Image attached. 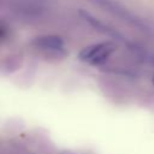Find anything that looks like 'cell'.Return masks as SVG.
Wrapping results in <instances>:
<instances>
[{"instance_id":"cell-1","label":"cell","mask_w":154,"mask_h":154,"mask_svg":"<svg viewBox=\"0 0 154 154\" xmlns=\"http://www.w3.org/2000/svg\"><path fill=\"white\" fill-rule=\"evenodd\" d=\"M116 49H117L116 42L103 41V42H99V43H94L88 47H84L79 52L78 57L82 61L93 66H97L106 63L107 59L116 52Z\"/></svg>"},{"instance_id":"cell-2","label":"cell","mask_w":154,"mask_h":154,"mask_svg":"<svg viewBox=\"0 0 154 154\" xmlns=\"http://www.w3.org/2000/svg\"><path fill=\"white\" fill-rule=\"evenodd\" d=\"M89 1H91L93 4H95V5H97V6L102 7V8H105L109 13L117 16L118 18H120L123 20H126L128 23H130L132 25H137L140 28H143L144 26L143 23L136 16H134L131 12H129L126 8H124L122 5H119L118 2H116L113 0H89Z\"/></svg>"},{"instance_id":"cell-3","label":"cell","mask_w":154,"mask_h":154,"mask_svg":"<svg viewBox=\"0 0 154 154\" xmlns=\"http://www.w3.org/2000/svg\"><path fill=\"white\" fill-rule=\"evenodd\" d=\"M32 45L36 48L42 51H51V52H63L64 51V41L60 36L57 35H42L35 37Z\"/></svg>"},{"instance_id":"cell-4","label":"cell","mask_w":154,"mask_h":154,"mask_svg":"<svg viewBox=\"0 0 154 154\" xmlns=\"http://www.w3.org/2000/svg\"><path fill=\"white\" fill-rule=\"evenodd\" d=\"M152 82H153V84H154V73H153V77H152Z\"/></svg>"}]
</instances>
